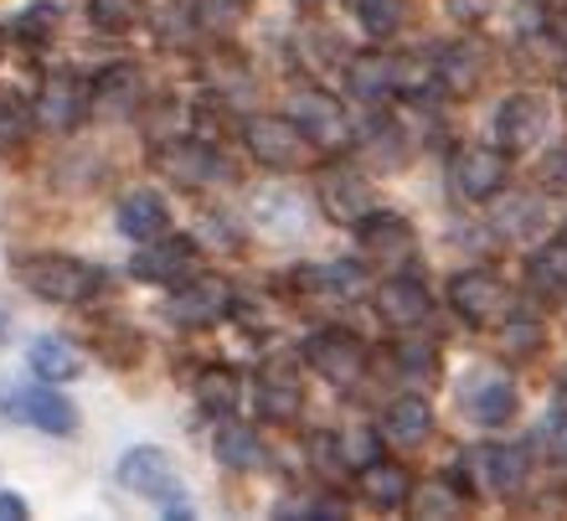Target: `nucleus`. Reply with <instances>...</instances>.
<instances>
[{"instance_id":"9d476101","label":"nucleus","mask_w":567,"mask_h":521,"mask_svg":"<svg viewBox=\"0 0 567 521\" xmlns=\"http://www.w3.org/2000/svg\"><path fill=\"white\" fill-rule=\"evenodd\" d=\"M449 310L460 315L464 326L480 330V326H495V320L511 310V295L491 268H464V274H454V284H449Z\"/></svg>"},{"instance_id":"4468645a","label":"nucleus","mask_w":567,"mask_h":521,"mask_svg":"<svg viewBox=\"0 0 567 521\" xmlns=\"http://www.w3.org/2000/svg\"><path fill=\"white\" fill-rule=\"evenodd\" d=\"M0 408H6L16 423H31V429L58 433V439H68V433L78 429V408L62 398V392H47V388H11V398L0 402Z\"/></svg>"},{"instance_id":"393cba45","label":"nucleus","mask_w":567,"mask_h":521,"mask_svg":"<svg viewBox=\"0 0 567 521\" xmlns=\"http://www.w3.org/2000/svg\"><path fill=\"white\" fill-rule=\"evenodd\" d=\"M140 93H145V83H140L135 62H114V68H104L99 83L89 89V104L99 109V114H130V109L140 104Z\"/></svg>"},{"instance_id":"f03ea898","label":"nucleus","mask_w":567,"mask_h":521,"mask_svg":"<svg viewBox=\"0 0 567 521\" xmlns=\"http://www.w3.org/2000/svg\"><path fill=\"white\" fill-rule=\"evenodd\" d=\"M21 284L37 299H52V305H89L104 289V274L73 254H31L21 264Z\"/></svg>"},{"instance_id":"1a4fd4ad","label":"nucleus","mask_w":567,"mask_h":521,"mask_svg":"<svg viewBox=\"0 0 567 521\" xmlns=\"http://www.w3.org/2000/svg\"><path fill=\"white\" fill-rule=\"evenodd\" d=\"M289 120L305 130V140H310L315 150H346V145H351V120H346V104L336 99V93L315 89V83L295 93Z\"/></svg>"},{"instance_id":"2eb2a0df","label":"nucleus","mask_w":567,"mask_h":521,"mask_svg":"<svg viewBox=\"0 0 567 521\" xmlns=\"http://www.w3.org/2000/svg\"><path fill=\"white\" fill-rule=\"evenodd\" d=\"M155 171H161L171 186L202 192V186L223 171V161H217V150L202 145V140H165V145L155 150Z\"/></svg>"},{"instance_id":"6e6552de","label":"nucleus","mask_w":567,"mask_h":521,"mask_svg":"<svg viewBox=\"0 0 567 521\" xmlns=\"http://www.w3.org/2000/svg\"><path fill=\"white\" fill-rule=\"evenodd\" d=\"M233 315V284L217 274H186L171 295V320L186 330H207Z\"/></svg>"},{"instance_id":"412c9836","label":"nucleus","mask_w":567,"mask_h":521,"mask_svg":"<svg viewBox=\"0 0 567 521\" xmlns=\"http://www.w3.org/2000/svg\"><path fill=\"white\" fill-rule=\"evenodd\" d=\"M429 433H433L429 398L403 392L398 402H388V413H382V433H377V439H388V445H398V449H419V445H429Z\"/></svg>"},{"instance_id":"2f4dec72","label":"nucleus","mask_w":567,"mask_h":521,"mask_svg":"<svg viewBox=\"0 0 567 521\" xmlns=\"http://www.w3.org/2000/svg\"><path fill=\"white\" fill-rule=\"evenodd\" d=\"M89 16H93V27H99V31H109V37H124V31L140 27L145 0H89Z\"/></svg>"},{"instance_id":"e433bc0d","label":"nucleus","mask_w":567,"mask_h":521,"mask_svg":"<svg viewBox=\"0 0 567 521\" xmlns=\"http://www.w3.org/2000/svg\"><path fill=\"white\" fill-rule=\"evenodd\" d=\"M491 11H495V0H449V16H454V21H470V27L485 21Z\"/></svg>"},{"instance_id":"cd10ccee","label":"nucleus","mask_w":567,"mask_h":521,"mask_svg":"<svg viewBox=\"0 0 567 521\" xmlns=\"http://www.w3.org/2000/svg\"><path fill=\"white\" fill-rule=\"evenodd\" d=\"M299 289H320V295H361L367 289V268L361 264H320V268H299L295 274Z\"/></svg>"},{"instance_id":"423d86ee","label":"nucleus","mask_w":567,"mask_h":521,"mask_svg":"<svg viewBox=\"0 0 567 521\" xmlns=\"http://www.w3.org/2000/svg\"><path fill=\"white\" fill-rule=\"evenodd\" d=\"M547 134H553V104L542 93L522 89V93H511V99H501V109H495V140H501L506 155H526V150L547 145Z\"/></svg>"},{"instance_id":"4be33fe9","label":"nucleus","mask_w":567,"mask_h":521,"mask_svg":"<svg viewBox=\"0 0 567 521\" xmlns=\"http://www.w3.org/2000/svg\"><path fill=\"white\" fill-rule=\"evenodd\" d=\"M480 73H485V58H480L475 42H449V47H439V58H433V83L444 93H454V99H464V93L475 89Z\"/></svg>"},{"instance_id":"f3484780","label":"nucleus","mask_w":567,"mask_h":521,"mask_svg":"<svg viewBox=\"0 0 567 521\" xmlns=\"http://www.w3.org/2000/svg\"><path fill=\"white\" fill-rule=\"evenodd\" d=\"M320 207H326V217L336 227H357L361 217L377 207V202H372V186H367V176H361V171L336 165V171H326V176H320Z\"/></svg>"},{"instance_id":"dca6fc26","label":"nucleus","mask_w":567,"mask_h":521,"mask_svg":"<svg viewBox=\"0 0 567 521\" xmlns=\"http://www.w3.org/2000/svg\"><path fill=\"white\" fill-rule=\"evenodd\" d=\"M196 264H202V254H196L192 238H171V233H161V238H150L145 248L135 254V279L145 284H181L186 274H196Z\"/></svg>"},{"instance_id":"49530a36","label":"nucleus","mask_w":567,"mask_h":521,"mask_svg":"<svg viewBox=\"0 0 567 521\" xmlns=\"http://www.w3.org/2000/svg\"><path fill=\"white\" fill-rule=\"evenodd\" d=\"M0 52H6V37H0Z\"/></svg>"},{"instance_id":"f257e3e1","label":"nucleus","mask_w":567,"mask_h":521,"mask_svg":"<svg viewBox=\"0 0 567 521\" xmlns=\"http://www.w3.org/2000/svg\"><path fill=\"white\" fill-rule=\"evenodd\" d=\"M423 78H433L429 62L419 58H388V52H361L346 62V93L361 104H388V99H413L423 89Z\"/></svg>"},{"instance_id":"b1692460","label":"nucleus","mask_w":567,"mask_h":521,"mask_svg":"<svg viewBox=\"0 0 567 521\" xmlns=\"http://www.w3.org/2000/svg\"><path fill=\"white\" fill-rule=\"evenodd\" d=\"M114 223H120L124 238L150 243V238H161V233H171V207L155 192H130L120 202V212H114Z\"/></svg>"},{"instance_id":"5701e85b","label":"nucleus","mask_w":567,"mask_h":521,"mask_svg":"<svg viewBox=\"0 0 567 521\" xmlns=\"http://www.w3.org/2000/svg\"><path fill=\"white\" fill-rule=\"evenodd\" d=\"M299 402H305V392H299L295 367L274 361V367H264V372H258V408H264V418H269V423H295Z\"/></svg>"},{"instance_id":"7c9ffc66","label":"nucleus","mask_w":567,"mask_h":521,"mask_svg":"<svg viewBox=\"0 0 567 521\" xmlns=\"http://www.w3.org/2000/svg\"><path fill=\"white\" fill-rule=\"evenodd\" d=\"M238 392H243V382H238V372L233 367H202L196 372V402L207 408V413H233L238 408Z\"/></svg>"},{"instance_id":"0eeeda50","label":"nucleus","mask_w":567,"mask_h":521,"mask_svg":"<svg viewBox=\"0 0 567 521\" xmlns=\"http://www.w3.org/2000/svg\"><path fill=\"white\" fill-rule=\"evenodd\" d=\"M120 486L124 491H135V496H150V501H165L171 507V517H192V511L181 507V476H176V464H171V454L155 445H140L130 449L120 460Z\"/></svg>"},{"instance_id":"6ab92c4d","label":"nucleus","mask_w":567,"mask_h":521,"mask_svg":"<svg viewBox=\"0 0 567 521\" xmlns=\"http://www.w3.org/2000/svg\"><path fill=\"white\" fill-rule=\"evenodd\" d=\"M357 491H361V501H367V507L398 511V507H408V496H413V476H408V464L372 454V460L357 470Z\"/></svg>"},{"instance_id":"a211bd4d","label":"nucleus","mask_w":567,"mask_h":521,"mask_svg":"<svg viewBox=\"0 0 567 521\" xmlns=\"http://www.w3.org/2000/svg\"><path fill=\"white\" fill-rule=\"evenodd\" d=\"M31 120H42L47 130H58V134L78 130V124L89 120V89H83L73 73H52L42 83V93H37Z\"/></svg>"},{"instance_id":"aec40b11","label":"nucleus","mask_w":567,"mask_h":521,"mask_svg":"<svg viewBox=\"0 0 567 521\" xmlns=\"http://www.w3.org/2000/svg\"><path fill=\"white\" fill-rule=\"evenodd\" d=\"M464 408H470V418H475V423H485V429L511 423V413H516V388H511V377L475 372L470 382H464Z\"/></svg>"},{"instance_id":"473e14b6","label":"nucleus","mask_w":567,"mask_h":521,"mask_svg":"<svg viewBox=\"0 0 567 521\" xmlns=\"http://www.w3.org/2000/svg\"><path fill=\"white\" fill-rule=\"evenodd\" d=\"M357 21L372 37H392L408 21V0H357Z\"/></svg>"},{"instance_id":"c03bdc74","label":"nucleus","mask_w":567,"mask_h":521,"mask_svg":"<svg viewBox=\"0 0 567 521\" xmlns=\"http://www.w3.org/2000/svg\"><path fill=\"white\" fill-rule=\"evenodd\" d=\"M557 83H563V93H567V62H563V78H557Z\"/></svg>"},{"instance_id":"4c0bfd02","label":"nucleus","mask_w":567,"mask_h":521,"mask_svg":"<svg viewBox=\"0 0 567 521\" xmlns=\"http://www.w3.org/2000/svg\"><path fill=\"white\" fill-rule=\"evenodd\" d=\"M408 367V372H433L439 367V357H433V346H403V357H398Z\"/></svg>"},{"instance_id":"de8ad7c7","label":"nucleus","mask_w":567,"mask_h":521,"mask_svg":"<svg viewBox=\"0 0 567 521\" xmlns=\"http://www.w3.org/2000/svg\"><path fill=\"white\" fill-rule=\"evenodd\" d=\"M563 243H567V227H563Z\"/></svg>"},{"instance_id":"f704fd0d","label":"nucleus","mask_w":567,"mask_h":521,"mask_svg":"<svg viewBox=\"0 0 567 521\" xmlns=\"http://www.w3.org/2000/svg\"><path fill=\"white\" fill-rule=\"evenodd\" d=\"M408 507L413 511H423V517H460V491H454V486H449V480H429V491H413L408 496Z\"/></svg>"},{"instance_id":"c85d7f7f","label":"nucleus","mask_w":567,"mask_h":521,"mask_svg":"<svg viewBox=\"0 0 567 521\" xmlns=\"http://www.w3.org/2000/svg\"><path fill=\"white\" fill-rule=\"evenodd\" d=\"M526 279H532L537 295L563 299L567 295V243H542L537 254H532V264H526Z\"/></svg>"},{"instance_id":"bb28decb","label":"nucleus","mask_w":567,"mask_h":521,"mask_svg":"<svg viewBox=\"0 0 567 521\" xmlns=\"http://www.w3.org/2000/svg\"><path fill=\"white\" fill-rule=\"evenodd\" d=\"M212 449H217V460H223L227 470H254V464H264V445H258V433L248 429V423H217Z\"/></svg>"},{"instance_id":"a878e982","label":"nucleus","mask_w":567,"mask_h":521,"mask_svg":"<svg viewBox=\"0 0 567 521\" xmlns=\"http://www.w3.org/2000/svg\"><path fill=\"white\" fill-rule=\"evenodd\" d=\"M27 361H31V372L42 377V382H73V377L83 372V357H78L62 336H37L31 351H27Z\"/></svg>"},{"instance_id":"a19ab883","label":"nucleus","mask_w":567,"mask_h":521,"mask_svg":"<svg viewBox=\"0 0 567 521\" xmlns=\"http://www.w3.org/2000/svg\"><path fill=\"white\" fill-rule=\"evenodd\" d=\"M68 6H73V0H37V11H68Z\"/></svg>"},{"instance_id":"c756f323","label":"nucleus","mask_w":567,"mask_h":521,"mask_svg":"<svg viewBox=\"0 0 567 521\" xmlns=\"http://www.w3.org/2000/svg\"><path fill=\"white\" fill-rule=\"evenodd\" d=\"M254 217L269 227L274 238H295V233H305V207H299V196H289V192H264L254 202Z\"/></svg>"},{"instance_id":"39448f33","label":"nucleus","mask_w":567,"mask_h":521,"mask_svg":"<svg viewBox=\"0 0 567 521\" xmlns=\"http://www.w3.org/2000/svg\"><path fill=\"white\" fill-rule=\"evenodd\" d=\"M305 361L326 377L330 388H357L367 377V341L346 326H326L305 341Z\"/></svg>"},{"instance_id":"ddd939ff","label":"nucleus","mask_w":567,"mask_h":521,"mask_svg":"<svg viewBox=\"0 0 567 521\" xmlns=\"http://www.w3.org/2000/svg\"><path fill=\"white\" fill-rule=\"evenodd\" d=\"M433 315V295L423 289L419 279H408V274H392L382 289H377V320L388 330H398V336H408V330H423Z\"/></svg>"},{"instance_id":"37998d69","label":"nucleus","mask_w":567,"mask_h":521,"mask_svg":"<svg viewBox=\"0 0 567 521\" xmlns=\"http://www.w3.org/2000/svg\"><path fill=\"white\" fill-rule=\"evenodd\" d=\"M6 336H11V320H6V310H0V341H6Z\"/></svg>"},{"instance_id":"58836bf2","label":"nucleus","mask_w":567,"mask_h":521,"mask_svg":"<svg viewBox=\"0 0 567 521\" xmlns=\"http://www.w3.org/2000/svg\"><path fill=\"white\" fill-rule=\"evenodd\" d=\"M547 449H553V460L567 464V413H557L553 423H547Z\"/></svg>"},{"instance_id":"a18cd8bd","label":"nucleus","mask_w":567,"mask_h":521,"mask_svg":"<svg viewBox=\"0 0 567 521\" xmlns=\"http://www.w3.org/2000/svg\"><path fill=\"white\" fill-rule=\"evenodd\" d=\"M299 6H326V0H299Z\"/></svg>"},{"instance_id":"c9c22d12","label":"nucleus","mask_w":567,"mask_h":521,"mask_svg":"<svg viewBox=\"0 0 567 521\" xmlns=\"http://www.w3.org/2000/svg\"><path fill=\"white\" fill-rule=\"evenodd\" d=\"M336 454H341L346 470H361V464L377 454V433L367 429H351V433H336Z\"/></svg>"},{"instance_id":"7ed1b4c3","label":"nucleus","mask_w":567,"mask_h":521,"mask_svg":"<svg viewBox=\"0 0 567 521\" xmlns=\"http://www.w3.org/2000/svg\"><path fill=\"white\" fill-rule=\"evenodd\" d=\"M511 186V155L491 145H460L449 155V192L464 207H485Z\"/></svg>"},{"instance_id":"f8f14e48","label":"nucleus","mask_w":567,"mask_h":521,"mask_svg":"<svg viewBox=\"0 0 567 521\" xmlns=\"http://www.w3.org/2000/svg\"><path fill=\"white\" fill-rule=\"evenodd\" d=\"M464 464H470V486L485 496H516L526 486V449L475 445Z\"/></svg>"},{"instance_id":"79ce46f5","label":"nucleus","mask_w":567,"mask_h":521,"mask_svg":"<svg viewBox=\"0 0 567 521\" xmlns=\"http://www.w3.org/2000/svg\"><path fill=\"white\" fill-rule=\"evenodd\" d=\"M557 37H563V42H567V6H563V11H557Z\"/></svg>"},{"instance_id":"72a5a7b5","label":"nucleus","mask_w":567,"mask_h":521,"mask_svg":"<svg viewBox=\"0 0 567 521\" xmlns=\"http://www.w3.org/2000/svg\"><path fill=\"white\" fill-rule=\"evenodd\" d=\"M31 134V104L16 93H0V150H16Z\"/></svg>"},{"instance_id":"9b49d317","label":"nucleus","mask_w":567,"mask_h":521,"mask_svg":"<svg viewBox=\"0 0 567 521\" xmlns=\"http://www.w3.org/2000/svg\"><path fill=\"white\" fill-rule=\"evenodd\" d=\"M357 238H361V258H372V264H382V268H403L419 254V238H413L408 217H398V212L372 207L357 223Z\"/></svg>"},{"instance_id":"ea45409f","label":"nucleus","mask_w":567,"mask_h":521,"mask_svg":"<svg viewBox=\"0 0 567 521\" xmlns=\"http://www.w3.org/2000/svg\"><path fill=\"white\" fill-rule=\"evenodd\" d=\"M21 517H27V501L11 491H0V521H21Z\"/></svg>"},{"instance_id":"20e7f679","label":"nucleus","mask_w":567,"mask_h":521,"mask_svg":"<svg viewBox=\"0 0 567 521\" xmlns=\"http://www.w3.org/2000/svg\"><path fill=\"white\" fill-rule=\"evenodd\" d=\"M243 145L269 171H299L315 155V145L305 140V130L289 114H254V120H243Z\"/></svg>"}]
</instances>
